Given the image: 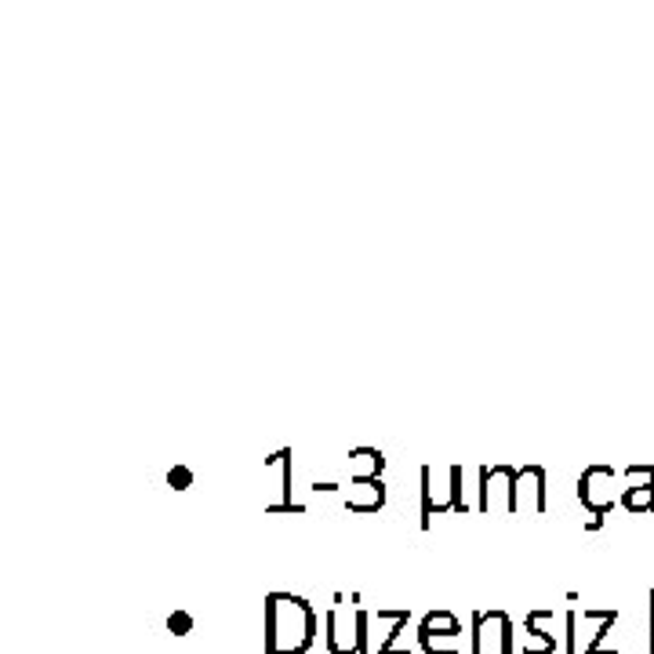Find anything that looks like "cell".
<instances>
[{"instance_id": "3957f363", "label": "cell", "mask_w": 654, "mask_h": 654, "mask_svg": "<svg viewBox=\"0 0 654 654\" xmlns=\"http://www.w3.org/2000/svg\"><path fill=\"white\" fill-rule=\"evenodd\" d=\"M480 513H491L494 509V491L505 494V513L516 516L520 513V469L513 466H483L480 469Z\"/></svg>"}, {"instance_id": "e0dca14e", "label": "cell", "mask_w": 654, "mask_h": 654, "mask_svg": "<svg viewBox=\"0 0 654 654\" xmlns=\"http://www.w3.org/2000/svg\"><path fill=\"white\" fill-rule=\"evenodd\" d=\"M647 629H651V654H654V589L647 592Z\"/></svg>"}, {"instance_id": "ba28073f", "label": "cell", "mask_w": 654, "mask_h": 654, "mask_svg": "<svg viewBox=\"0 0 654 654\" xmlns=\"http://www.w3.org/2000/svg\"><path fill=\"white\" fill-rule=\"evenodd\" d=\"M520 483H527V491L535 494V513H545L549 509V494H545L549 472H545V466H524L520 469Z\"/></svg>"}, {"instance_id": "30bf717a", "label": "cell", "mask_w": 654, "mask_h": 654, "mask_svg": "<svg viewBox=\"0 0 654 654\" xmlns=\"http://www.w3.org/2000/svg\"><path fill=\"white\" fill-rule=\"evenodd\" d=\"M349 462L360 466L353 477H382L385 455L379 451V447H353V451H349Z\"/></svg>"}, {"instance_id": "5bb4252c", "label": "cell", "mask_w": 654, "mask_h": 654, "mask_svg": "<svg viewBox=\"0 0 654 654\" xmlns=\"http://www.w3.org/2000/svg\"><path fill=\"white\" fill-rule=\"evenodd\" d=\"M167 633L189 636L193 633V614L189 611H172V614H167Z\"/></svg>"}, {"instance_id": "277c9868", "label": "cell", "mask_w": 654, "mask_h": 654, "mask_svg": "<svg viewBox=\"0 0 654 654\" xmlns=\"http://www.w3.org/2000/svg\"><path fill=\"white\" fill-rule=\"evenodd\" d=\"M488 640H499L502 654H516L513 622H509L505 611H477L472 614V647H469V654L488 651Z\"/></svg>"}, {"instance_id": "8fae6325", "label": "cell", "mask_w": 654, "mask_h": 654, "mask_svg": "<svg viewBox=\"0 0 654 654\" xmlns=\"http://www.w3.org/2000/svg\"><path fill=\"white\" fill-rule=\"evenodd\" d=\"M281 469H284V488H281V491H284V499H281V502H273L270 509H265V513H306V505L291 499V451H287V447L281 451Z\"/></svg>"}, {"instance_id": "9a60e30c", "label": "cell", "mask_w": 654, "mask_h": 654, "mask_svg": "<svg viewBox=\"0 0 654 654\" xmlns=\"http://www.w3.org/2000/svg\"><path fill=\"white\" fill-rule=\"evenodd\" d=\"M368 622H371V611H357V654H371V644H368Z\"/></svg>"}, {"instance_id": "8992f818", "label": "cell", "mask_w": 654, "mask_h": 654, "mask_svg": "<svg viewBox=\"0 0 654 654\" xmlns=\"http://www.w3.org/2000/svg\"><path fill=\"white\" fill-rule=\"evenodd\" d=\"M622 477L629 480V488H622V505L633 516L654 513V466H625Z\"/></svg>"}, {"instance_id": "6da1fadb", "label": "cell", "mask_w": 654, "mask_h": 654, "mask_svg": "<svg viewBox=\"0 0 654 654\" xmlns=\"http://www.w3.org/2000/svg\"><path fill=\"white\" fill-rule=\"evenodd\" d=\"M265 618V654H306L317 644V611L295 592H270L262 603Z\"/></svg>"}, {"instance_id": "9c48e42d", "label": "cell", "mask_w": 654, "mask_h": 654, "mask_svg": "<svg viewBox=\"0 0 654 654\" xmlns=\"http://www.w3.org/2000/svg\"><path fill=\"white\" fill-rule=\"evenodd\" d=\"M418 477H422V531H429L433 527V516L447 513V505L433 499V466H422Z\"/></svg>"}, {"instance_id": "52a82bcc", "label": "cell", "mask_w": 654, "mask_h": 654, "mask_svg": "<svg viewBox=\"0 0 654 654\" xmlns=\"http://www.w3.org/2000/svg\"><path fill=\"white\" fill-rule=\"evenodd\" d=\"M553 611H527L524 618V633L535 640V644H527L524 654H553L556 651V640L553 633H542V622H549Z\"/></svg>"}, {"instance_id": "7c38bea8", "label": "cell", "mask_w": 654, "mask_h": 654, "mask_svg": "<svg viewBox=\"0 0 654 654\" xmlns=\"http://www.w3.org/2000/svg\"><path fill=\"white\" fill-rule=\"evenodd\" d=\"M447 477H451V488H447V494H451V513L469 516V502H466V494H462V477H466V469H462V466H451V469H447Z\"/></svg>"}, {"instance_id": "2e32d148", "label": "cell", "mask_w": 654, "mask_h": 654, "mask_svg": "<svg viewBox=\"0 0 654 654\" xmlns=\"http://www.w3.org/2000/svg\"><path fill=\"white\" fill-rule=\"evenodd\" d=\"M575 629H578V611L571 608V611H567V644H564V651H567V654H578V640H575Z\"/></svg>"}, {"instance_id": "4fadbf2b", "label": "cell", "mask_w": 654, "mask_h": 654, "mask_svg": "<svg viewBox=\"0 0 654 654\" xmlns=\"http://www.w3.org/2000/svg\"><path fill=\"white\" fill-rule=\"evenodd\" d=\"M167 488L189 491L193 488V469L189 466H172V469H167Z\"/></svg>"}, {"instance_id": "5b68a950", "label": "cell", "mask_w": 654, "mask_h": 654, "mask_svg": "<svg viewBox=\"0 0 654 654\" xmlns=\"http://www.w3.org/2000/svg\"><path fill=\"white\" fill-rule=\"evenodd\" d=\"M458 636H462V622L451 611H429L418 625V644L426 654H458L455 644H444V640Z\"/></svg>"}, {"instance_id": "7a4b0ae2", "label": "cell", "mask_w": 654, "mask_h": 654, "mask_svg": "<svg viewBox=\"0 0 654 654\" xmlns=\"http://www.w3.org/2000/svg\"><path fill=\"white\" fill-rule=\"evenodd\" d=\"M618 480V472L611 466H586L578 477V502L589 509V531H597L603 524V516L614 509V494H611V483Z\"/></svg>"}]
</instances>
